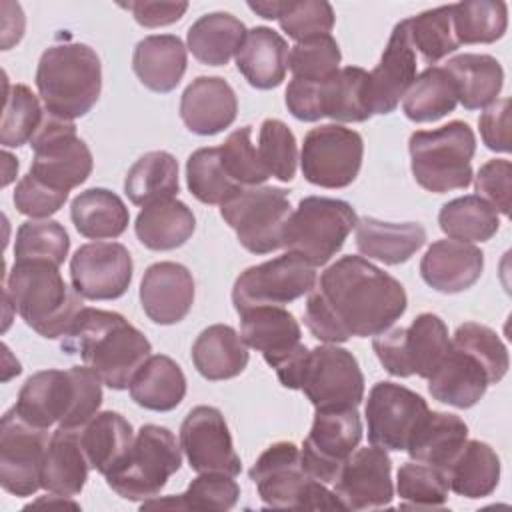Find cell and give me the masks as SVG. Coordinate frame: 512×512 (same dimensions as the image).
<instances>
[{
  "label": "cell",
  "instance_id": "03108f58",
  "mask_svg": "<svg viewBox=\"0 0 512 512\" xmlns=\"http://www.w3.org/2000/svg\"><path fill=\"white\" fill-rule=\"evenodd\" d=\"M282 2L284 0H258V2H248V8L266 20H278Z\"/></svg>",
  "mask_w": 512,
  "mask_h": 512
},
{
  "label": "cell",
  "instance_id": "30bf717a",
  "mask_svg": "<svg viewBox=\"0 0 512 512\" xmlns=\"http://www.w3.org/2000/svg\"><path fill=\"white\" fill-rule=\"evenodd\" d=\"M220 216L248 252L270 254L282 248L292 216L288 190L264 184L242 186L220 204Z\"/></svg>",
  "mask_w": 512,
  "mask_h": 512
},
{
  "label": "cell",
  "instance_id": "b9f144b4",
  "mask_svg": "<svg viewBox=\"0 0 512 512\" xmlns=\"http://www.w3.org/2000/svg\"><path fill=\"white\" fill-rule=\"evenodd\" d=\"M322 108L334 122H366L372 116L368 72L360 66L338 68L322 82Z\"/></svg>",
  "mask_w": 512,
  "mask_h": 512
},
{
  "label": "cell",
  "instance_id": "11a10c76",
  "mask_svg": "<svg viewBox=\"0 0 512 512\" xmlns=\"http://www.w3.org/2000/svg\"><path fill=\"white\" fill-rule=\"evenodd\" d=\"M342 54L332 34H320L296 42L288 52V68L292 78L324 82L338 72Z\"/></svg>",
  "mask_w": 512,
  "mask_h": 512
},
{
  "label": "cell",
  "instance_id": "f35d334b",
  "mask_svg": "<svg viewBox=\"0 0 512 512\" xmlns=\"http://www.w3.org/2000/svg\"><path fill=\"white\" fill-rule=\"evenodd\" d=\"M246 32V26L230 12H210L200 16L188 28L186 42L198 62L206 66H224L238 54Z\"/></svg>",
  "mask_w": 512,
  "mask_h": 512
},
{
  "label": "cell",
  "instance_id": "52a82bcc",
  "mask_svg": "<svg viewBox=\"0 0 512 512\" xmlns=\"http://www.w3.org/2000/svg\"><path fill=\"white\" fill-rule=\"evenodd\" d=\"M266 508L344 510L328 484L314 480L302 466L294 442L270 444L248 472Z\"/></svg>",
  "mask_w": 512,
  "mask_h": 512
},
{
  "label": "cell",
  "instance_id": "9a60e30c",
  "mask_svg": "<svg viewBox=\"0 0 512 512\" xmlns=\"http://www.w3.org/2000/svg\"><path fill=\"white\" fill-rule=\"evenodd\" d=\"M362 156L364 140L356 130L342 124H322L304 136L300 168L314 186L346 188L356 180Z\"/></svg>",
  "mask_w": 512,
  "mask_h": 512
},
{
  "label": "cell",
  "instance_id": "c3c4849f",
  "mask_svg": "<svg viewBox=\"0 0 512 512\" xmlns=\"http://www.w3.org/2000/svg\"><path fill=\"white\" fill-rule=\"evenodd\" d=\"M186 182L190 194L202 204H222L226 202L238 186L224 170L220 160V150L214 146L198 148L190 154L186 162Z\"/></svg>",
  "mask_w": 512,
  "mask_h": 512
},
{
  "label": "cell",
  "instance_id": "74e56055",
  "mask_svg": "<svg viewBox=\"0 0 512 512\" xmlns=\"http://www.w3.org/2000/svg\"><path fill=\"white\" fill-rule=\"evenodd\" d=\"M70 218L84 238L106 240L124 234L130 212L116 192L108 188H88L72 200Z\"/></svg>",
  "mask_w": 512,
  "mask_h": 512
},
{
  "label": "cell",
  "instance_id": "277c9868",
  "mask_svg": "<svg viewBox=\"0 0 512 512\" xmlns=\"http://www.w3.org/2000/svg\"><path fill=\"white\" fill-rule=\"evenodd\" d=\"M4 298L26 326L48 340L62 338L84 308L82 296L48 262H14L4 280Z\"/></svg>",
  "mask_w": 512,
  "mask_h": 512
},
{
  "label": "cell",
  "instance_id": "1f68e13d",
  "mask_svg": "<svg viewBox=\"0 0 512 512\" xmlns=\"http://www.w3.org/2000/svg\"><path fill=\"white\" fill-rule=\"evenodd\" d=\"M468 440L466 422L448 412L428 410L408 442V456L414 462L434 466L446 474L448 466Z\"/></svg>",
  "mask_w": 512,
  "mask_h": 512
},
{
  "label": "cell",
  "instance_id": "7a4b0ae2",
  "mask_svg": "<svg viewBox=\"0 0 512 512\" xmlns=\"http://www.w3.org/2000/svg\"><path fill=\"white\" fill-rule=\"evenodd\" d=\"M66 354H80L112 390H126L152 352L148 338L122 314L84 306L60 338Z\"/></svg>",
  "mask_w": 512,
  "mask_h": 512
},
{
  "label": "cell",
  "instance_id": "680465c9",
  "mask_svg": "<svg viewBox=\"0 0 512 512\" xmlns=\"http://www.w3.org/2000/svg\"><path fill=\"white\" fill-rule=\"evenodd\" d=\"M12 200L20 214L30 216L32 220L34 218L38 220V218H48V216L56 214L68 200V192L54 190L28 172L16 184Z\"/></svg>",
  "mask_w": 512,
  "mask_h": 512
},
{
  "label": "cell",
  "instance_id": "6f0895ef",
  "mask_svg": "<svg viewBox=\"0 0 512 512\" xmlns=\"http://www.w3.org/2000/svg\"><path fill=\"white\" fill-rule=\"evenodd\" d=\"M334 20V10L324 0H284L278 14L280 28L296 42L330 34Z\"/></svg>",
  "mask_w": 512,
  "mask_h": 512
},
{
  "label": "cell",
  "instance_id": "db71d44e",
  "mask_svg": "<svg viewBox=\"0 0 512 512\" xmlns=\"http://www.w3.org/2000/svg\"><path fill=\"white\" fill-rule=\"evenodd\" d=\"M258 158L266 172L280 180L290 182L298 166V144L292 130L278 118H266L258 130Z\"/></svg>",
  "mask_w": 512,
  "mask_h": 512
},
{
  "label": "cell",
  "instance_id": "f6af8a7d",
  "mask_svg": "<svg viewBox=\"0 0 512 512\" xmlns=\"http://www.w3.org/2000/svg\"><path fill=\"white\" fill-rule=\"evenodd\" d=\"M458 44H492L508 28V6L502 0H464L450 4Z\"/></svg>",
  "mask_w": 512,
  "mask_h": 512
},
{
  "label": "cell",
  "instance_id": "44dd1931",
  "mask_svg": "<svg viewBox=\"0 0 512 512\" xmlns=\"http://www.w3.org/2000/svg\"><path fill=\"white\" fill-rule=\"evenodd\" d=\"M334 494L344 510H378L392 504V460L378 446L356 448L342 464Z\"/></svg>",
  "mask_w": 512,
  "mask_h": 512
},
{
  "label": "cell",
  "instance_id": "3957f363",
  "mask_svg": "<svg viewBox=\"0 0 512 512\" xmlns=\"http://www.w3.org/2000/svg\"><path fill=\"white\" fill-rule=\"evenodd\" d=\"M102 404V380L90 366H72L68 370H40L26 378L16 404V414L32 426L48 430H80L92 420Z\"/></svg>",
  "mask_w": 512,
  "mask_h": 512
},
{
  "label": "cell",
  "instance_id": "d4e9b609",
  "mask_svg": "<svg viewBox=\"0 0 512 512\" xmlns=\"http://www.w3.org/2000/svg\"><path fill=\"white\" fill-rule=\"evenodd\" d=\"M484 270L478 246L460 240H436L420 260L422 280L440 294H458L472 288Z\"/></svg>",
  "mask_w": 512,
  "mask_h": 512
},
{
  "label": "cell",
  "instance_id": "4fadbf2b",
  "mask_svg": "<svg viewBox=\"0 0 512 512\" xmlns=\"http://www.w3.org/2000/svg\"><path fill=\"white\" fill-rule=\"evenodd\" d=\"M298 390L316 410L358 408L364 400V374L350 350L322 344L308 350Z\"/></svg>",
  "mask_w": 512,
  "mask_h": 512
},
{
  "label": "cell",
  "instance_id": "cb8c5ba5",
  "mask_svg": "<svg viewBox=\"0 0 512 512\" xmlns=\"http://www.w3.org/2000/svg\"><path fill=\"white\" fill-rule=\"evenodd\" d=\"M240 336L244 344L258 350L274 370L304 346L298 320L282 306H254L242 310Z\"/></svg>",
  "mask_w": 512,
  "mask_h": 512
},
{
  "label": "cell",
  "instance_id": "7c38bea8",
  "mask_svg": "<svg viewBox=\"0 0 512 512\" xmlns=\"http://www.w3.org/2000/svg\"><path fill=\"white\" fill-rule=\"evenodd\" d=\"M34 150L30 174L46 186L70 192L84 184L92 172V152L76 134V124L44 112V118L30 140Z\"/></svg>",
  "mask_w": 512,
  "mask_h": 512
},
{
  "label": "cell",
  "instance_id": "836d02e7",
  "mask_svg": "<svg viewBox=\"0 0 512 512\" xmlns=\"http://www.w3.org/2000/svg\"><path fill=\"white\" fill-rule=\"evenodd\" d=\"M196 230L192 210L178 198H166L144 206L134 222L136 238L156 252L184 246Z\"/></svg>",
  "mask_w": 512,
  "mask_h": 512
},
{
  "label": "cell",
  "instance_id": "484cf974",
  "mask_svg": "<svg viewBox=\"0 0 512 512\" xmlns=\"http://www.w3.org/2000/svg\"><path fill=\"white\" fill-rule=\"evenodd\" d=\"M236 114V92L220 76H198L182 92L180 118L192 134L214 136L232 126Z\"/></svg>",
  "mask_w": 512,
  "mask_h": 512
},
{
  "label": "cell",
  "instance_id": "f5cc1de1",
  "mask_svg": "<svg viewBox=\"0 0 512 512\" xmlns=\"http://www.w3.org/2000/svg\"><path fill=\"white\" fill-rule=\"evenodd\" d=\"M450 342L482 364L490 384H498L506 376L510 366L508 350L492 328L478 322H464L456 328Z\"/></svg>",
  "mask_w": 512,
  "mask_h": 512
},
{
  "label": "cell",
  "instance_id": "e575fe53",
  "mask_svg": "<svg viewBox=\"0 0 512 512\" xmlns=\"http://www.w3.org/2000/svg\"><path fill=\"white\" fill-rule=\"evenodd\" d=\"M456 88L458 102L466 110H480L498 100L504 86L502 64L490 54H458L442 66Z\"/></svg>",
  "mask_w": 512,
  "mask_h": 512
},
{
  "label": "cell",
  "instance_id": "f546056e",
  "mask_svg": "<svg viewBox=\"0 0 512 512\" xmlns=\"http://www.w3.org/2000/svg\"><path fill=\"white\" fill-rule=\"evenodd\" d=\"M426 244V230L418 222H382L372 216L358 218L356 248L370 260L388 266L410 260Z\"/></svg>",
  "mask_w": 512,
  "mask_h": 512
},
{
  "label": "cell",
  "instance_id": "5bb4252c",
  "mask_svg": "<svg viewBox=\"0 0 512 512\" xmlns=\"http://www.w3.org/2000/svg\"><path fill=\"white\" fill-rule=\"evenodd\" d=\"M316 280V266L296 252H286L240 272L232 286V304L238 314L254 306H284L310 294Z\"/></svg>",
  "mask_w": 512,
  "mask_h": 512
},
{
  "label": "cell",
  "instance_id": "6125c7cd",
  "mask_svg": "<svg viewBox=\"0 0 512 512\" xmlns=\"http://www.w3.org/2000/svg\"><path fill=\"white\" fill-rule=\"evenodd\" d=\"M286 108L288 112L302 122H316L324 118L322 108V82L298 80L292 78L286 88Z\"/></svg>",
  "mask_w": 512,
  "mask_h": 512
},
{
  "label": "cell",
  "instance_id": "7bdbcfd3",
  "mask_svg": "<svg viewBox=\"0 0 512 512\" xmlns=\"http://www.w3.org/2000/svg\"><path fill=\"white\" fill-rule=\"evenodd\" d=\"M456 106L454 82L442 66H428L420 72L402 98L404 116L418 124L436 122L454 112Z\"/></svg>",
  "mask_w": 512,
  "mask_h": 512
},
{
  "label": "cell",
  "instance_id": "4dcf8cb0",
  "mask_svg": "<svg viewBox=\"0 0 512 512\" xmlns=\"http://www.w3.org/2000/svg\"><path fill=\"white\" fill-rule=\"evenodd\" d=\"M88 458L80 444V430L56 428L50 436L42 466V488L54 496H78L88 478Z\"/></svg>",
  "mask_w": 512,
  "mask_h": 512
},
{
  "label": "cell",
  "instance_id": "e0dca14e",
  "mask_svg": "<svg viewBox=\"0 0 512 512\" xmlns=\"http://www.w3.org/2000/svg\"><path fill=\"white\" fill-rule=\"evenodd\" d=\"M362 420L356 408L316 410L300 448L304 470L322 484H332L362 440Z\"/></svg>",
  "mask_w": 512,
  "mask_h": 512
},
{
  "label": "cell",
  "instance_id": "ee69618b",
  "mask_svg": "<svg viewBox=\"0 0 512 512\" xmlns=\"http://www.w3.org/2000/svg\"><path fill=\"white\" fill-rule=\"evenodd\" d=\"M438 224L448 238L472 244L490 240L500 228V218L492 204L468 194L446 202L438 212Z\"/></svg>",
  "mask_w": 512,
  "mask_h": 512
},
{
  "label": "cell",
  "instance_id": "9f6ffc18",
  "mask_svg": "<svg viewBox=\"0 0 512 512\" xmlns=\"http://www.w3.org/2000/svg\"><path fill=\"white\" fill-rule=\"evenodd\" d=\"M218 150L226 174L238 186H260L270 178L252 144V126H242L230 132Z\"/></svg>",
  "mask_w": 512,
  "mask_h": 512
},
{
  "label": "cell",
  "instance_id": "8fae6325",
  "mask_svg": "<svg viewBox=\"0 0 512 512\" xmlns=\"http://www.w3.org/2000/svg\"><path fill=\"white\" fill-rule=\"evenodd\" d=\"M372 348L384 370L398 378H428L450 348L448 328L438 314L422 312L408 328L396 326L372 336Z\"/></svg>",
  "mask_w": 512,
  "mask_h": 512
},
{
  "label": "cell",
  "instance_id": "ab89813d",
  "mask_svg": "<svg viewBox=\"0 0 512 512\" xmlns=\"http://www.w3.org/2000/svg\"><path fill=\"white\" fill-rule=\"evenodd\" d=\"M450 490L476 500L490 496L500 482V458L480 440H466L446 470Z\"/></svg>",
  "mask_w": 512,
  "mask_h": 512
},
{
  "label": "cell",
  "instance_id": "91938a15",
  "mask_svg": "<svg viewBox=\"0 0 512 512\" xmlns=\"http://www.w3.org/2000/svg\"><path fill=\"white\" fill-rule=\"evenodd\" d=\"M510 180L512 164L504 158H494L484 162L476 174V196L484 198L496 208V212L510 216Z\"/></svg>",
  "mask_w": 512,
  "mask_h": 512
},
{
  "label": "cell",
  "instance_id": "9c48e42d",
  "mask_svg": "<svg viewBox=\"0 0 512 512\" xmlns=\"http://www.w3.org/2000/svg\"><path fill=\"white\" fill-rule=\"evenodd\" d=\"M356 224L358 216L348 202L326 196H306L298 202L296 210H292L282 248L304 256L312 266H322L342 250Z\"/></svg>",
  "mask_w": 512,
  "mask_h": 512
},
{
  "label": "cell",
  "instance_id": "681fc988",
  "mask_svg": "<svg viewBox=\"0 0 512 512\" xmlns=\"http://www.w3.org/2000/svg\"><path fill=\"white\" fill-rule=\"evenodd\" d=\"M406 22L410 42L426 64H436L460 48L452 28L450 4L420 12L412 18H406Z\"/></svg>",
  "mask_w": 512,
  "mask_h": 512
},
{
  "label": "cell",
  "instance_id": "ac0fdd59",
  "mask_svg": "<svg viewBox=\"0 0 512 512\" xmlns=\"http://www.w3.org/2000/svg\"><path fill=\"white\" fill-rule=\"evenodd\" d=\"M48 432L22 420L14 408L0 422V484L8 494L32 496L42 488Z\"/></svg>",
  "mask_w": 512,
  "mask_h": 512
},
{
  "label": "cell",
  "instance_id": "7dc6e473",
  "mask_svg": "<svg viewBox=\"0 0 512 512\" xmlns=\"http://www.w3.org/2000/svg\"><path fill=\"white\" fill-rule=\"evenodd\" d=\"M70 250L66 228L50 218L20 224L14 242V262H48L60 268Z\"/></svg>",
  "mask_w": 512,
  "mask_h": 512
},
{
  "label": "cell",
  "instance_id": "ba28073f",
  "mask_svg": "<svg viewBox=\"0 0 512 512\" xmlns=\"http://www.w3.org/2000/svg\"><path fill=\"white\" fill-rule=\"evenodd\" d=\"M180 466L182 448L176 436L166 426L144 424L124 460L104 478L120 498L146 502L160 494Z\"/></svg>",
  "mask_w": 512,
  "mask_h": 512
},
{
  "label": "cell",
  "instance_id": "8d00e7d4",
  "mask_svg": "<svg viewBox=\"0 0 512 512\" xmlns=\"http://www.w3.org/2000/svg\"><path fill=\"white\" fill-rule=\"evenodd\" d=\"M132 442V424L120 412H98L80 428V444L88 464L102 476L112 472L124 460Z\"/></svg>",
  "mask_w": 512,
  "mask_h": 512
},
{
  "label": "cell",
  "instance_id": "60d3db41",
  "mask_svg": "<svg viewBox=\"0 0 512 512\" xmlns=\"http://www.w3.org/2000/svg\"><path fill=\"white\" fill-rule=\"evenodd\" d=\"M180 190L178 160L166 150H152L140 156L124 178V192L136 206H148L174 198Z\"/></svg>",
  "mask_w": 512,
  "mask_h": 512
},
{
  "label": "cell",
  "instance_id": "816d5d0a",
  "mask_svg": "<svg viewBox=\"0 0 512 512\" xmlns=\"http://www.w3.org/2000/svg\"><path fill=\"white\" fill-rule=\"evenodd\" d=\"M396 492L404 500L402 508H440L448 500L450 484L442 470L410 460L398 468Z\"/></svg>",
  "mask_w": 512,
  "mask_h": 512
},
{
  "label": "cell",
  "instance_id": "d6a6232c",
  "mask_svg": "<svg viewBox=\"0 0 512 512\" xmlns=\"http://www.w3.org/2000/svg\"><path fill=\"white\" fill-rule=\"evenodd\" d=\"M192 364L206 380H228L244 372L250 354L242 336L228 324L204 328L192 344Z\"/></svg>",
  "mask_w": 512,
  "mask_h": 512
},
{
  "label": "cell",
  "instance_id": "bcb514c9",
  "mask_svg": "<svg viewBox=\"0 0 512 512\" xmlns=\"http://www.w3.org/2000/svg\"><path fill=\"white\" fill-rule=\"evenodd\" d=\"M240 498V486L234 476L204 472L196 476L178 496L150 498L142 508H180V510H230Z\"/></svg>",
  "mask_w": 512,
  "mask_h": 512
},
{
  "label": "cell",
  "instance_id": "5b68a950",
  "mask_svg": "<svg viewBox=\"0 0 512 512\" xmlns=\"http://www.w3.org/2000/svg\"><path fill=\"white\" fill-rule=\"evenodd\" d=\"M36 88L50 114L72 122L86 116L102 92L98 54L82 42L52 44L38 60Z\"/></svg>",
  "mask_w": 512,
  "mask_h": 512
},
{
  "label": "cell",
  "instance_id": "be15d7a7",
  "mask_svg": "<svg viewBox=\"0 0 512 512\" xmlns=\"http://www.w3.org/2000/svg\"><path fill=\"white\" fill-rule=\"evenodd\" d=\"M120 6L130 10L134 20L144 28L174 24L188 10V2H126Z\"/></svg>",
  "mask_w": 512,
  "mask_h": 512
},
{
  "label": "cell",
  "instance_id": "d6986e66",
  "mask_svg": "<svg viewBox=\"0 0 512 512\" xmlns=\"http://www.w3.org/2000/svg\"><path fill=\"white\" fill-rule=\"evenodd\" d=\"M180 448L188 466L198 472H220L238 476L242 462L222 412L214 406L200 404L192 408L180 426Z\"/></svg>",
  "mask_w": 512,
  "mask_h": 512
},
{
  "label": "cell",
  "instance_id": "ffe728a7",
  "mask_svg": "<svg viewBox=\"0 0 512 512\" xmlns=\"http://www.w3.org/2000/svg\"><path fill=\"white\" fill-rule=\"evenodd\" d=\"M132 256L120 242H90L70 258L72 288L86 300H116L132 282Z\"/></svg>",
  "mask_w": 512,
  "mask_h": 512
},
{
  "label": "cell",
  "instance_id": "d590c367",
  "mask_svg": "<svg viewBox=\"0 0 512 512\" xmlns=\"http://www.w3.org/2000/svg\"><path fill=\"white\" fill-rule=\"evenodd\" d=\"M130 398L152 412H170L186 396V376L182 368L164 354H150L134 374Z\"/></svg>",
  "mask_w": 512,
  "mask_h": 512
},
{
  "label": "cell",
  "instance_id": "83f0119b",
  "mask_svg": "<svg viewBox=\"0 0 512 512\" xmlns=\"http://www.w3.org/2000/svg\"><path fill=\"white\" fill-rule=\"evenodd\" d=\"M186 46L174 34H152L142 38L132 54V70L152 92H172L186 72Z\"/></svg>",
  "mask_w": 512,
  "mask_h": 512
},
{
  "label": "cell",
  "instance_id": "e7e4bbea",
  "mask_svg": "<svg viewBox=\"0 0 512 512\" xmlns=\"http://www.w3.org/2000/svg\"><path fill=\"white\" fill-rule=\"evenodd\" d=\"M2 50L12 48L24 36V12L20 4L2 2Z\"/></svg>",
  "mask_w": 512,
  "mask_h": 512
},
{
  "label": "cell",
  "instance_id": "94428289",
  "mask_svg": "<svg viewBox=\"0 0 512 512\" xmlns=\"http://www.w3.org/2000/svg\"><path fill=\"white\" fill-rule=\"evenodd\" d=\"M478 128L482 142L492 152L508 154L510 144V98L494 100L478 118Z\"/></svg>",
  "mask_w": 512,
  "mask_h": 512
},
{
  "label": "cell",
  "instance_id": "6da1fadb",
  "mask_svg": "<svg viewBox=\"0 0 512 512\" xmlns=\"http://www.w3.org/2000/svg\"><path fill=\"white\" fill-rule=\"evenodd\" d=\"M404 286L362 256H342L316 280L306 298L304 324L324 344L368 338L406 312Z\"/></svg>",
  "mask_w": 512,
  "mask_h": 512
},
{
  "label": "cell",
  "instance_id": "f907efd6",
  "mask_svg": "<svg viewBox=\"0 0 512 512\" xmlns=\"http://www.w3.org/2000/svg\"><path fill=\"white\" fill-rule=\"evenodd\" d=\"M38 96L26 84L6 82V102L0 126V144L4 148H18L32 140L42 118Z\"/></svg>",
  "mask_w": 512,
  "mask_h": 512
},
{
  "label": "cell",
  "instance_id": "2e32d148",
  "mask_svg": "<svg viewBox=\"0 0 512 512\" xmlns=\"http://www.w3.org/2000/svg\"><path fill=\"white\" fill-rule=\"evenodd\" d=\"M428 410L426 400L414 390L388 380L376 382L364 406L368 442L386 452H406Z\"/></svg>",
  "mask_w": 512,
  "mask_h": 512
},
{
  "label": "cell",
  "instance_id": "8992f818",
  "mask_svg": "<svg viewBox=\"0 0 512 512\" xmlns=\"http://www.w3.org/2000/svg\"><path fill=\"white\" fill-rule=\"evenodd\" d=\"M408 152L412 176L424 190L444 194L472 184L476 136L466 122L452 120L436 130L412 132Z\"/></svg>",
  "mask_w": 512,
  "mask_h": 512
},
{
  "label": "cell",
  "instance_id": "7402d4cb",
  "mask_svg": "<svg viewBox=\"0 0 512 512\" xmlns=\"http://www.w3.org/2000/svg\"><path fill=\"white\" fill-rule=\"evenodd\" d=\"M416 80V50L410 42L408 22L400 20L380 56V62L368 72V92L372 114H390L396 110L406 90Z\"/></svg>",
  "mask_w": 512,
  "mask_h": 512
},
{
  "label": "cell",
  "instance_id": "f1b7e54d",
  "mask_svg": "<svg viewBox=\"0 0 512 512\" xmlns=\"http://www.w3.org/2000/svg\"><path fill=\"white\" fill-rule=\"evenodd\" d=\"M288 44L268 26H256L246 32L238 50L236 68L246 82L258 90L278 88L288 70Z\"/></svg>",
  "mask_w": 512,
  "mask_h": 512
},
{
  "label": "cell",
  "instance_id": "603a6c76",
  "mask_svg": "<svg viewBox=\"0 0 512 512\" xmlns=\"http://www.w3.org/2000/svg\"><path fill=\"white\" fill-rule=\"evenodd\" d=\"M140 304L144 314L170 326L184 320L194 304V278L178 262H156L146 268L140 282Z\"/></svg>",
  "mask_w": 512,
  "mask_h": 512
},
{
  "label": "cell",
  "instance_id": "4316f807",
  "mask_svg": "<svg viewBox=\"0 0 512 512\" xmlns=\"http://www.w3.org/2000/svg\"><path fill=\"white\" fill-rule=\"evenodd\" d=\"M428 392L434 400L466 410L476 406L486 394L490 382L482 364L468 352L452 346L426 378Z\"/></svg>",
  "mask_w": 512,
  "mask_h": 512
}]
</instances>
